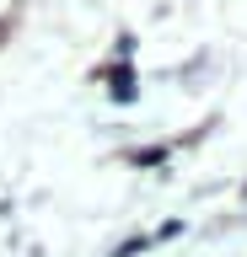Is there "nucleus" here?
Instances as JSON below:
<instances>
[{
	"instance_id": "obj_1",
	"label": "nucleus",
	"mask_w": 247,
	"mask_h": 257,
	"mask_svg": "<svg viewBox=\"0 0 247 257\" xmlns=\"http://www.w3.org/2000/svg\"><path fill=\"white\" fill-rule=\"evenodd\" d=\"M0 32H6V27H0Z\"/></svg>"
}]
</instances>
